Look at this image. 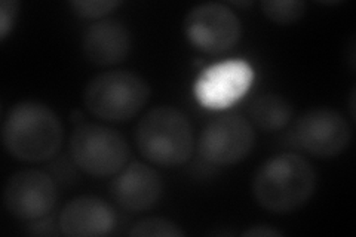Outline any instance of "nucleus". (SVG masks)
<instances>
[{"label": "nucleus", "mask_w": 356, "mask_h": 237, "mask_svg": "<svg viewBox=\"0 0 356 237\" xmlns=\"http://www.w3.org/2000/svg\"><path fill=\"white\" fill-rule=\"evenodd\" d=\"M63 138L64 129L57 113L38 101H21L9 108L3 120L5 149L21 162L51 161L60 152Z\"/></svg>", "instance_id": "1"}, {"label": "nucleus", "mask_w": 356, "mask_h": 237, "mask_svg": "<svg viewBox=\"0 0 356 237\" xmlns=\"http://www.w3.org/2000/svg\"><path fill=\"white\" fill-rule=\"evenodd\" d=\"M316 190V172L303 156L282 153L267 159L252 178V195L267 212L291 213L303 208Z\"/></svg>", "instance_id": "2"}, {"label": "nucleus", "mask_w": 356, "mask_h": 237, "mask_svg": "<svg viewBox=\"0 0 356 237\" xmlns=\"http://www.w3.org/2000/svg\"><path fill=\"white\" fill-rule=\"evenodd\" d=\"M134 138L144 159L162 167L181 166L193 154L192 123L172 106L149 110L140 119Z\"/></svg>", "instance_id": "3"}, {"label": "nucleus", "mask_w": 356, "mask_h": 237, "mask_svg": "<svg viewBox=\"0 0 356 237\" xmlns=\"http://www.w3.org/2000/svg\"><path fill=\"white\" fill-rule=\"evenodd\" d=\"M150 99L146 79L128 70H111L94 76L83 91V103L92 116L124 123L140 115Z\"/></svg>", "instance_id": "4"}, {"label": "nucleus", "mask_w": 356, "mask_h": 237, "mask_svg": "<svg viewBox=\"0 0 356 237\" xmlns=\"http://www.w3.org/2000/svg\"><path fill=\"white\" fill-rule=\"evenodd\" d=\"M69 149L74 165L97 178L118 175L129 161V145L124 135L98 123L77 125Z\"/></svg>", "instance_id": "5"}, {"label": "nucleus", "mask_w": 356, "mask_h": 237, "mask_svg": "<svg viewBox=\"0 0 356 237\" xmlns=\"http://www.w3.org/2000/svg\"><path fill=\"white\" fill-rule=\"evenodd\" d=\"M183 28L187 42L207 55L230 51L242 35L241 19L235 10L218 2L202 3L188 10Z\"/></svg>", "instance_id": "6"}, {"label": "nucleus", "mask_w": 356, "mask_h": 237, "mask_svg": "<svg viewBox=\"0 0 356 237\" xmlns=\"http://www.w3.org/2000/svg\"><path fill=\"white\" fill-rule=\"evenodd\" d=\"M255 131L252 123L238 113L211 120L199 137L197 152L214 166H232L252 152Z\"/></svg>", "instance_id": "7"}, {"label": "nucleus", "mask_w": 356, "mask_h": 237, "mask_svg": "<svg viewBox=\"0 0 356 237\" xmlns=\"http://www.w3.org/2000/svg\"><path fill=\"white\" fill-rule=\"evenodd\" d=\"M294 141L306 153L328 159L348 149L352 128L341 113L332 108H312L296 122Z\"/></svg>", "instance_id": "8"}, {"label": "nucleus", "mask_w": 356, "mask_h": 237, "mask_svg": "<svg viewBox=\"0 0 356 237\" xmlns=\"http://www.w3.org/2000/svg\"><path fill=\"white\" fill-rule=\"evenodd\" d=\"M58 191L54 179L39 169H22L8 178L3 203L10 215L21 221L47 218L57 205Z\"/></svg>", "instance_id": "9"}, {"label": "nucleus", "mask_w": 356, "mask_h": 237, "mask_svg": "<svg viewBox=\"0 0 356 237\" xmlns=\"http://www.w3.org/2000/svg\"><path fill=\"white\" fill-rule=\"evenodd\" d=\"M254 70L243 60H229L207 67L196 79L193 92L197 103L208 110H225L250 91Z\"/></svg>", "instance_id": "10"}, {"label": "nucleus", "mask_w": 356, "mask_h": 237, "mask_svg": "<svg viewBox=\"0 0 356 237\" xmlns=\"http://www.w3.org/2000/svg\"><path fill=\"white\" fill-rule=\"evenodd\" d=\"M163 191L161 175L146 163L132 162L111 183V196L118 205L132 213L146 212L159 202Z\"/></svg>", "instance_id": "11"}, {"label": "nucleus", "mask_w": 356, "mask_h": 237, "mask_svg": "<svg viewBox=\"0 0 356 237\" xmlns=\"http://www.w3.org/2000/svg\"><path fill=\"white\" fill-rule=\"evenodd\" d=\"M116 222V212L110 203L95 196H79L65 203L58 227L69 237H99L113 233Z\"/></svg>", "instance_id": "12"}, {"label": "nucleus", "mask_w": 356, "mask_h": 237, "mask_svg": "<svg viewBox=\"0 0 356 237\" xmlns=\"http://www.w3.org/2000/svg\"><path fill=\"white\" fill-rule=\"evenodd\" d=\"M85 58L98 67L116 65L132 51V35L119 19H99L89 26L82 38Z\"/></svg>", "instance_id": "13"}, {"label": "nucleus", "mask_w": 356, "mask_h": 237, "mask_svg": "<svg viewBox=\"0 0 356 237\" xmlns=\"http://www.w3.org/2000/svg\"><path fill=\"white\" fill-rule=\"evenodd\" d=\"M294 115L293 106L280 94H263L250 106V117L259 129L276 132L284 129Z\"/></svg>", "instance_id": "14"}, {"label": "nucleus", "mask_w": 356, "mask_h": 237, "mask_svg": "<svg viewBox=\"0 0 356 237\" xmlns=\"http://www.w3.org/2000/svg\"><path fill=\"white\" fill-rule=\"evenodd\" d=\"M260 8L263 15L277 26H291L306 14L303 0H264Z\"/></svg>", "instance_id": "15"}, {"label": "nucleus", "mask_w": 356, "mask_h": 237, "mask_svg": "<svg viewBox=\"0 0 356 237\" xmlns=\"http://www.w3.org/2000/svg\"><path fill=\"white\" fill-rule=\"evenodd\" d=\"M134 237H184L180 225L162 217H147L137 221L129 230Z\"/></svg>", "instance_id": "16"}, {"label": "nucleus", "mask_w": 356, "mask_h": 237, "mask_svg": "<svg viewBox=\"0 0 356 237\" xmlns=\"http://www.w3.org/2000/svg\"><path fill=\"white\" fill-rule=\"evenodd\" d=\"M120 6L118 0H73L70 8L74 15L82 19H103L106 15Z\"/></svg>", "instance_id": "17"}, {"label": "nucleus", "mask_w": 356, "mask_h": 237, "mask_svg": "<svg viewBox=\"0 0 356 237\" xmlns=\"http://www.w3.org/2000/svg\"><path fill=\"white\" fill-rule=\"evenodd\" d=\"M19 14V3L15 0H3L0 2V40L5 42L10 31L14 30Z\"/></svg>", "instance_id": "18"}, {"label": "nucleus", "mask_w": 356, "mask_h": 237, "mask_svg": "<svg viewBox=\"0 0 356 237\" xmlns=\"http://www.w3.org/2000/svg\"><path fill=\"white\" fill-rule=\"evenodd\" d=\"M243 237H282V233L267 225H255L242 233Z\"/></svg>", "instance_id": "19"}, {"label": "nucleus", "mask_w": 356, "mask_h": 237, "mask_svg": "<svg viewBox=\"0 0 356 237\" xmlns=\"http://www.w3.org/2000/svg\"><path fill=\"white\" fill-rule=\"evenodd\" d=\"M236 6H251L252 2H235Z\"/></svg>", "instance_id": "20"}]
</instances>
